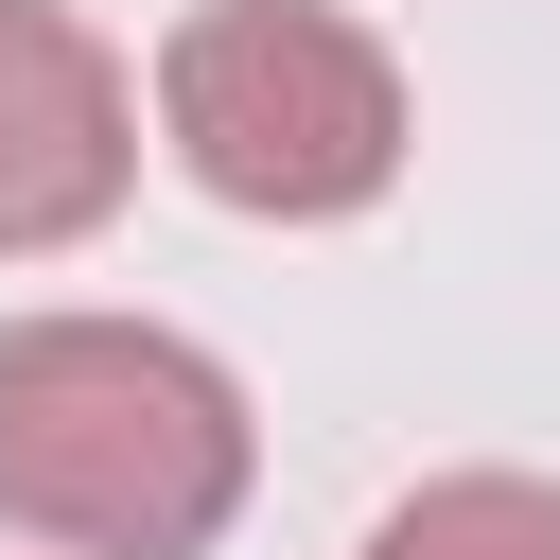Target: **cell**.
Instances as JSON below:
<instances>
[{
  "label": "cell",
  "instance_id": "277c9868",
  "mask_svg": "<svg viewBox=\"0 0 560 560\" xmlns=\"http://www.w3.org/2000/svg\"><path fill=\"white\" fill-rule=\"evenodd\" d=\"M368 560H560V490L542 472H438L368 525Z\"/></svg>",
  "mask_w": 560,
  "mask_h": 560
},
{
  "label": "cell",
  "instance_id": "7a4b0ae2",
  "mask_svg": "<svg viewBox=\"0 0 560 560\" xmlns=\"http://www.w3.org/2000/svg\"><path fill=\"white\" fill-rule=\"evenodd\" d=\"M158 140L210 210L245 228H350L385 175H402V70L368 18L332 0H192L158 35Z\"/></svg>",
  "mask_w": 560,
  "mask_h": 560
},
{
  "label": "cell",
  "instance_id": "3957f363",
  "mask_svg": "<svg viewBox=\"0 0 560 560\" xmlns=\"http://www.w3.org/2000/svg\"><path fill=\"white\" fill-rule=\"evenodd\" d=\"M140 175V88L70 0H0V262L88 245Z\"/></svg>",
  "mask_w": 560,
  "mask_h": 560
},
{
  "label": "cell",
  "instance_id": "6da1fadb",
  "mask_svg": "<svg viewBox=\"0 0 560 560\" xmlns=\"http://www.w3.org/2000/svg\"><path fill=\"white\" fill-rule=\"evenodd\" d=\"M262 472L245 385L158 315H18L0 332V525L52 560H210Z\"/></svg>",
  "mask_w": 560,
  "mask_h": 560
}]
</instances>
